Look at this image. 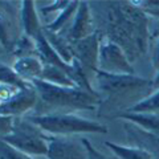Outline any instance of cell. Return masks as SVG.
Here are the masks:
<instances>
[{
  "instance_id": "obj_1",
  "label": "cell",
  "mask_w": 159,
  "mask_h": 159,
  "mask_svg": "<svg viewBox=\"0 0 159 159\" xmlns=\"http://www.w3.org/2000/svg\"><path fill=\"white\" fill-rule=\"evenodd\" d=\"M105 40L116 43L135 61L147 51V15L134 2H111L105 17Z\"/></svg>"
},
{
  "instance_id": "obj_2",
  "label": "cell",
  "mask_w": 159,
  "mask_h": 159,
  "mask_svg": "<svg viewBox=\"0 0 159 159\" xmlns=\"http://www.w3.org/2000/svg\"><path fill=\"white\" fill-rule=\"evenodd\" d=\"M32 84L39 96L36 114L37 111L53 114V110H58V113H62V110H94L101 103V96L88 93L80 88L60 86L43 80H34Z\"/></svg>"
},
{
  "instance_id": "obj_3",
  "label": "cell",
  "mask_w": 159,
  "mask_h": 159,
  "mask_svg": "<svg viewBox=\"0 0 159 159\" xmlns=\"http://www.w3.org/2000/svg\"><path fill=\"white\" fill-rule=\"evenodd\" d=\"M98 90L107 97L109 101L126 102L131 98L142 101L150 89H154L152 80L137 77L134 74H111L102 70L96 72Z\"/></svg>"
},
{
  "instance_id": "obj_4",
  "label": "cell",
  "mask_w": 159,
  "mask_h": 159,
  "mask_svg": "<svg viewBox=\"0 0 159 159\" xmlns=\"http://www.w3.org/2000/svg\"><path fill=\"white\" fill-rule=\"evenodd\" d=\"M28 119L43 131L52 135H70L77 133H107V127L99 122L74 116L70 113H54L29 116Z\"/></svg>"
},
{
  "instance_id": "obj_5",
  "label": "cell",
  "mask_w": 159,
  "mask_h": 159,
  "mask_svg": "<svg viewBox=\"0 0 159 159\" xmlns=\"http://www.w3.org/2000/svg\"><path fill=\"white\" fill-rule=\"evenodd\" d=\"M48 138L49 135L44 134L41 129L28 118H17L12 134L3 137L2 141L28 155H47Z\"/></svg>"
},
{
  "instance_id": "obj_6",
  "label": "cell",
  "mask_w": 159,
  "mask_h": 159,
  "mask_svg": "<svg viewBox=\"0 0 159 159\" xmlns=\"http://www.w3.org/2000/svg\"><path fill=\"white\" fill-rule=\"evenodd\" d=\"M98 69L111 74H134V68L123 49L116 43L102 39Z\"/></svg>"
},
{
  "instance_id": "obj_7",
  "label": "cell",
  "mask_w": 159,
  "mask_h": 159,
  "mask_svg": "<svg viewBox=\"0 0 159 159\" xmlns=\"http://www.w3.org/2000/svg\"><path fill=\"white\" fill-rule=\"evenodd\" d=\"M101 34L94 32L85 39L70 41L72 49L80 64L85 70H92L96 73L98 70V58H99V48H101Z\"/></svg>"
},
{
  "instance_id": "obj_8",
  "label": "cell",
  "mask_w": 159,
  "mask_h": 159,
  "mask_svg": "<svg viewBox=\"0 0 159 159\" xmlns=\"http://www.w3.org/2000/svg\"><path fill=\"white\" fill-rule=\"evenodd\" d=\"M48 159H90L85 145L61 137L48 138Z\"/></svg>"
},
{
  "instance_id": "obj_9",
  "label": "cell",
  "mask_w": 159,
  "mask_h": 159,
  "mask_svg": "<svg viewBox=\"0 0 159 159\" xmlns=\"http://www.w3.org/2000/svg\"><path fill=\"white\" fill-rule=\"evenodd\" d=\"M37 101V90L32 84V86L19 90L11 99H8L7 102H3L0 105V113H2V116H12L20 118L21 114L36 107Z\"/></svg>"
},
{
  "instance_id": "obj_10",
  "label": "cell",
  "mask_w": 159,
  "mask_h": 159,
  "mask_svg": "<svg viewBox=\"0 0 159 159\" xmlns=\"http://www.w3.org/2000/svg\"><path fill=\"white\" fill-rule=\"evenodd\" d=\"M94 32H97V29L94 27V20H93V15L90 12V6L86 2H80L78 9L73 17L72 27L65 33H61V34H64L69 41H77V40L90 36Z\"/></svg>"
},
{
  "instance_id": "obj_11",
  "label": "cell",
  "mask_w": 159,
  "mask_h": 159,
  "mask_svg": "<svg viewBox=\"0 0 159 159\" xmlns=\"http://www.w3.org/2000/svg\"><path fill=\"white\" fill-rule=\"evenodd\" d=\"M123 127H125L129 141L134 143V147H139L147 151L151 157L154 155L159 158V133L145 130L127 121L125 122Z\"/></svg>"
},
{
  "instance_id": "obj_12",
  "label": "cell",
  "mask_w": 159,
  "mask_h": 159,
  "mask_svg": "<svg viewBox=\"0 0 159 159\" xmlns=\"http://www.w3.org/2000/svg\"><path fill=\"white\" fill-rule=\"evenodd\" d=\"M12 68L23 80L32 82L34 80L41 78L44 70V62L37 56H28L17 58L13 62Z\"/></svg>"
},
{
  "instance_id": "obj_13",
  "label": "cell",
  "mask_w": 159,
  "mask_h": 159,
  "mask_svg": "<svg viewBox=\"0 0 159 159\" xmlns=\"http://www.w3.org/2000/svg\"><path fill=\"white\" fill-rule=\"evenodd\" d=\"M21 25L24 33L27 36L36 40L43 33V28L37 16V11L34 7V2L32 0H24L21 6Z\"/></svg>"
},
{
  "instance_id": "obj_14",
  "label": "cell",
  "mask_w": 159,
  "mask_h": 159,
  "mask_svg": "<svg viewBox=\"0 0 159 159\" xmlns=\"http://www.w3.org/2000/svg\"><path fill=\"white\" fill-rule=\"evenodd\" d=\"M43 33H44V36H45V39L48 40V43L51 44V47L57 52V54L64 61L68 64H72L74 61L76 57H74V53L72 49V44L64 34L51 32L45 28H43Z\"/></svg>"
},
{
  "instance_id": "obj_15",
  "label": "cell",
  "mask_w": 159,
  "mask_h": 159,
  "mask_svg": "<svg viewBox=\"0 0 159 159\" xmlns=\"http://www.w3.org/2000/svg\"><path fill=\"white\" fill-rule=\"evenodd\" d=\"M118 118L125 119L127 122H131L134 125L145 129L148 131L159 133V113H121L118 114Z\"/></svg>"
},
{
  "instance_id": "obj_16",
  "label": "cell",
  "mask_w": 159,
  "mask_h": 159,
  "mask_svg": "<svg viewBox=\"0 0 159 159\" xmlns=\"http://www.w3.org/2000/svg\"><path fill=\"white\" fill-rule=\"evenodd\" d=\"M105 146L109 148L118 159H152L147 151L134 146H121L113 142H105Z\"/></svg>"
},
{
  "instance_id": "obj_17",
  "label": "cell",
  "mask_w": 159,
  "mask_h": 159,
  "mask_svg": "<svg viewBox=\"0 0 159 159\" xmlns=\"http://www.w3.org/2000/svg\"><path fill=\"white\" fill-rule=\"evenodd\" d=\"M40 80L47 81L49 84H54V85H60V86H68V88H77L76 84L73 82V80L69 77V74L66 72L61 70L56 66L52 65H44V70H43V76Z\"/></svg>"
},
{
  "instance_id": "obj_18",
  "label": "cell",
  "mask_w": 159,
  "mask_h": 159,
  "mask_svg": "<svg viewBox=\"0 0 159 159\" xmlns=\"http://www.w3.org/2000/svg\"><path fill=\"white\" fill-rule=\"evenodd\" d=\"M78 6H80V2H77V0L70 2V4H69L64 11L60 12L57 15V17L54 19L51 24H48V25L44 27V28L48 29V31H51V32L62 33L64 31H65V25L69 23V20H70L72 17H74V15H76L77 9H78Z\"/></svg>"
},
{
  "instance_id": "obj_19",
  "label": "cell",
  "mask_w": 159,
  "mask_h": 159,
  "mask_svg": "<svg viewBox=\"0 0 159 159\" xmlns=\"http://www.w3.org/2000/svg\"><path fill=\"white\" fill-rule=\"evenodd\" d=\"M0 81H2L3 85L16 88L19 90H23V89L32 86V82L23 80L13 70V68H9L7 65H4V64H2V66H0Z\"/></svg>"
},
{
  "instance_id": "obj_20",
  "label": "cell",
  "mask_w": 159,
  "mask_h": 159,
  "mask_svg": "<svg viewBox=\"0 0 159 159\" xmlns=\"http://www.w3.org/2000/svg\"><path fill=\"white\" fill-rule=\"evenodd\" d=\"M126 111L129 113H159V89L151 93L150 96L137 102Z\"/></svg>"
},
{
  "instance_id": "obj_21",
  "label": "cell",
  "mask_w": 159,
  "mask_h": 159,
  "mask_svg": "<svg viewBox=\"0 0 159 159\" xmlns=\"http://www.w3.org/2000/svg\"><path fill=\"white\" fill-rule=\"evenodd\" d=\"M0 158L2 159H32L28 154L17 150V148L8 145L4 141H2V145H0Z\"/></svg>"
},
{
  "instance_id": "obj_22",
  "label": "cell",
  "mask_w": 159,
  "mask_h": 159,
  "mask_svg": "<svg viewBox=\"0 0 159 159\" xmlns=\"http://www.w3.org/2000/svg\"><path fill=\"white\" fill-rule=\"evenodd\" d=\"M17 117H12V116H2L0 118V129H2V138L7 137L9 134H12L15 125H16Z\"/></svg>"
},
{
  "instance_id": "obj_23",
  "label": "cell",
  "mask_w": 159,
  "mask_h": 159,
  "mask_svg": "<svg viewBox=\"0 0 159 159\" xmlns=\"http://www.w3.org/2000/svg\"><path fill=\"white\" fill-rule=\"evenodd\" d=\"M69 4H70V2H68V0H57V2H54L53 4H51V6H45V7H43L40 11H41V13L43 15H47V13H51V12H61V11H64Z\"/></svg>"
},
{
  "instance_id": "obj_24",
  "label": "cell",
  "mask_w": 159,
  "mask_h": 159,
  "mask_svg": "<svg viewBox=\"0 0 159 159\" xmlns=\"http://www.w3.org/2000/svg\"><path fill=\"white\" fill-rule=\"evenodd\" d=\"M152 66L157 69V70H159V37L155 43V47H154V53H152Z\"/></svg>"
},
{
  "instance_id": "obj_25",
  "label": "cell",
  "mask_w": 159,
  "mask_h": 159,
  "mask_svg": "<svg viewBox=\"0 0 159 159\" xmlns=\"http://www.w3.org/2000/svg\"><path fill=\"white\" fill-rule=\"evenodd\" d=\"M152 85H154V89H159V70L157 72V76L154 77V80H152Z\"/></svg>"
},
{
  "instance_id": "obj_26",
  "label": "cell",
  "mask_w": 159,
  "mask_h": 159,
  "mask_svg": "<svg viewBox=\"0 0 159 159\" xmlns=\"http://www.w3.org/2000/svg\"><path fill=\"white\" fill-rule=\"evenodd\" d=\"M150 15H152V16H157V17H159V11H158V12H150Z\"/></svg>"
}]
</instances>
